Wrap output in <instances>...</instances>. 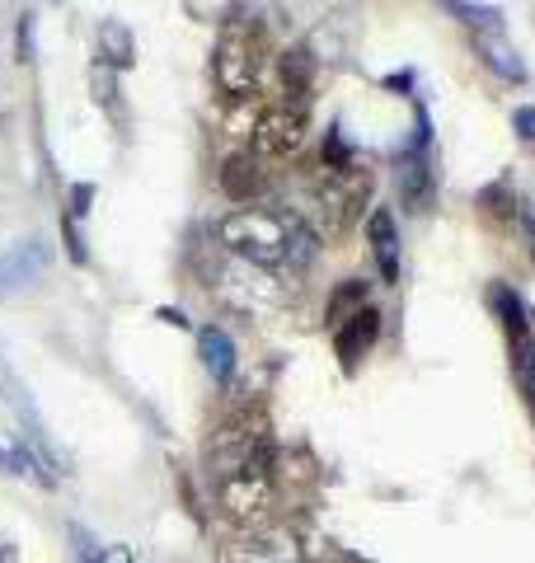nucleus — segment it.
<instances>
[{"instance_id":"nucleus-15","label":"nucleus","mask_w":535,"mask_h":563,"mask_svg":"<svg viewBox=\"0 0 535 563\" xmlns=\"http://www.w3.org/2000/svg\"><path fill=\"white\" fill-rule=\"evenodd\" d=\"M474 52H479V62H484L493 76H503V80H512V85L526 80V62L516 57V47L503 38V33H479Z\"/></svg>"},{"instance_id":"nucleus-3","label":"nucleus","mask_w":535,"mask_h":563,"mask_svg":"<svg viewBox=\"0 0 535 563\" xmlns=\"http://www.w3.org/2000/svg\"><path fill=\"white\" fill-rule=\"evenodd\" d=\"M211 493H217L221 517L230 526H240V531L273 526V512H277V474H273V465H249V470L226 474V479H211Z\"/></svg>"},{"instance_id":"nucleus-4","label":"nucleus","mask_w":535,"mask_h":563,"mask_svg":"<svg viewBox=\"0 0 535 563\" xmlns=\"http://www.w3.org/2000/svg\"><path fill=\"white\" fill-rule=\"evenodd\" d=\"M211 76H217L226 99H254L263 85V52H259L254 33L230 24L221 33L217 52H211Z\"/></svg>"},{"instance_id":"nucleus-20","label":"nucleus","mask_w":535,"mask_h":563,"mask_svg":"<svg viewBox=\"0 0 535 563\" xmlns=\"http://www.w3.org/2000/svg\"><path fill=\"white\" fill-rule=\"evenodd\" d=\"M362 306H367V282H362V277H348L343 287L329 296V310H325V314H329V324L338 329V324L348 320V314H357Z\"/></svg>"},{"instance_id":"nucleus-16","label":"nucleus","mask_w":535,"mask_h":563,"mask_svg":"<svg viewBox=\"0 0 535 563\" xmlns=\"http://www.w3.org/2000/svg\"><path fill=\"white\" fill-rule=\"evenodd\" d=\"M282 90H287V103H296V109H306V99H310V80H315V57H310V47H292V52H282Z\"/></svg>"},{"instance_id":"nucleus-19","label":"nucleus","mask_w":535,"mask_h":563,"mask_svg":"<svg viewBox=\"0 0 535 563\" xmlns=\"http://www.w3.org/2000/svg\"><path fill=\"white\" fill-rule=\"evenodd\" d=\"M512 376H516V390H522L526 409L535 418V333L531 329H512Z\"/></svg>"},{"instance_id":"nucleus-26","label":"nucleus","mask_w":535,"mask_h":563,"mask_svg":"<svg viewBox=\"0 0 535 563\" xmlns=\"http://www.w3.org/2000/svg\"><path fill=\"white\" fill-rule=\"evenodd\" d=\"M95 563H132V554L128 550H113L109 559H95Z\"/></svg>"},{"instance_id":"nucleus-10","label":"nucleus","mask_w":535,"mask_h":563,"mask_svg":"<svg viewBox=\"0 0 535 563\" xmlns=\"http://www.w3.org/2000/svg\"><path fill=\"white\" fill-rule=\"evenodd\" d=\"M376 339H381V310L376 306H362L357 314H348V320L334 329V352H338V362H343V372H357L367 352L376 347Z\"/></svg>"},{"instance_id":"nucleus-8","label":"nucleus","mask_w":535,"mask_h":563,"mask_svg":"<svg viewBox=\"0 0 535 563\" xmlns=\"http://www.w3.org/2000/svg\"><path fill=\"white\" fill-rule=\"evenodd\" d=\"M301 141H306V109H296V103H277L254 122L259 155H292Z\"/></svg>"},{"instance_id":"nucleus-23","label":"nucleus","mask_w":535,"mask_h":563,"mask_svg":"<svg viewBox=\"0 0 535 563\" xmlns=\"http://www.w3.org/2000/svg\"><path fill=\"white\" fill-rule=\"evenodd\" d=\"M89 202H95V184H76V188H70V217H85Z\"/></svg>"},{"instance_id":"nucleus-2","label":"nucleus","mask_w":535,"mask_h":563,"mask_svg":"<svg viewBox=\"0 0 535 563\" xmlns=\"http://www.w3.org/2000/svg\"><path fill=\"white\" fill-rule=\"evenodd\" d=\"M211 291H217L230 310L249 314V320H268V314H277L287 306V287L277 282V273L259 268V263H249V258H236V254H226L217 268H211Z\"/></svg>"},{"instance_id":"nucleus-5","label":"nucleus","mask_w":535,"mask_h":563,"mask_svg":"<svg viewBox=\"0 0 535 563\" xmlns=\"http://www.w3.org/2000/svg\"><path fill=\"white\" fill-rule=\"evenodd\" d=\"M371 198V174L367 169H325V179L315 184V211L329 231H348L362 217V207Z\"/></svg>"},{"instance_id":"nucleus-12","label":"nucleus","mask_w":535,"mask_h":563,"mask_svg":"<svg viewBox=\"0 0 535 563\" xmlns=\"http://www.w3.org/2000/svg\"><path fill=\"white\" fill-rule=\"evenodd\" d=\"M367 244H371V254H376V268L385 282H400V225L395 217H390L385 207L371 211V221H367Z\"/></svg>"},{"instance_id":"nucleus-14","label":"nucleus","mask_w":535,"mask_h":563,"mask_svg":"<svg viewBox=\"0 0 535 563\" xmlns=\"http://www.w3.org/2000/svg\"><path fill=\"white\" fill-rule=\"evenodd\" d=\"M263 169H259V161L254 155H230V161L221 165V188H226V198H236V202H254L259 192H263Z\"/></svg>"},{"instance_id":"nucleus-13","label":"nucleus","mask_w":535,"mask_h":563,"mask_svg":"<svg viewBox=\"0 0 535 563\" xmlns=\"http://www.w3.org/2000/svg\"><path fill=\"white\" fill-rule=\"evenodd\" d=\"M0 470L14 474V479H24V484H39V488L52 484V474H47V465H43V455L33 451L29 442H14V437H0Z\"/></svg>"},{"instance_id":"nucleus-18","label":"nucleus","mask_w":535,"mask_h":563,"mask_svg":"<svg viewBox=\"0 0 535 563\" xmlns=\"http://www.w3.org/2000/svg\"><path fill=\"white\" fill-rule=\"evenodd\" d=\"M132 62H137V38H132V29L122 24V20H103V24H99V66L128 70Z\"/></svg>"},{"instance_id":"nucleus-17","label":"nucleus","mask_w":535,"mask_h":563,"mask_svg":"<svg viewBox=\"0 0 535 563\" xmlns=\"http://www.w3.org/2000/svg\"><path fill=\"white\" fill-rule=\"evenodd\" d=\"M198 352H203V366L211 372V380H230L236 376V343H230V333L226 329H217V324H207L203 333H198Z\"/></svg>"},{"instance_id":"nucleus-24","label":"nucleus","mask_w":535,"mask_h":563,"mask_svg":"<svg viewBox=\"0 0 535 563\" xmlns=\"http://www.w3.org/2000/svg\"><path fill=\"white\" fill-rule=\"evenodd\" d=\"M512 128L522 132V141H535V109H516L512 113Z\"/></svg>"},{"instance_id":"nucleus-6","label":"nucleus","mask_w":535,"mask_h":563,"mask_svg":"<svg viewBox=\"0 0 535 563\" xmlns=\"http://www.w3.org/2000/svg\"><path fill=\"white\" fill-rule=\"evenodd\" d=\"M433 122H427V109H414V141L400 155V198L408 211H427L433 207Z\"/></svg>"},{"instance_id":"nucleus-21","label":"nucleus","mask_w":535,"mask_h":563,"mask_svg":"<svg viewBox=\"0 0 535 563\" xmlns=\"http://www.w3.org/2000/svg\"><path fill=\"white\" fill-rule=\"evenodd\" d=\"M451 14H460V24L470 29H484V33H498V24H503V14H498L493 5H470V0H441Z\"/></svg>"},{"instance_id":"nucleus-11","label":"nucleus","mask_w":535,"mask_h":563,"mask_svg":"<svg viewBox=\"0 0 535 563\" xmlns=\"http://www.w3.org/2000/svg\"><path fill=\"white\" fill-rule=\"evenodd\" d=\"M47 258H52V244H47L43 235H33V240H24V244H10V250L0 254V291L33 282V277L47 268Z\"/></svg>"},{"instance_id":"nucleus-22","label":"nucleus","mask_w":535,"mask_h":563,"mask_svg":"<svg viewBox=\"0 0 535 563\" xmlns=\"http://www.w3.org/2000/svg\"><path fill=\"white\" fill-rule=\"evenodd\" d=\"M14 57L33 66V14H20V47H14Z\"/></svg>"},{"instance_id":"nucleus-9","label":"nucleus","mask_w":535,"mask_h":563,"mask_svg":"<svg viewBox=\"0 0 535 563\" xmlns=\"http://www.w3.org/2000/svg\"><path fill=\"white\" fill-rule=\"evenodd\" d=\"M0 399H6V409L20 418V428H24V442L43 455V465H52V446H47V428H43V413L33 409V399L24 390V380L14 376V366L6 362V352H0Z\"/></svg>"},{"instance_id":"nucleus-25","label":"nucleus","mask_w":535,"mask_h":563,"mask_svg":"<svg viewBox=\"0 0 535 563\" xmlns=\"http://www.w3.org/2000/svg\"><path fill=\"white\" fill-rule=\"evenodd\" d=\"M62 231H66V244H70V258H76V263H85V250H80V235H76V225H70V221H62Z\"/></svg>"},{"instance_id":"nucleus-1","label":"nucleus","mask_w":535,"mask_h":563,"mask_svg":"<svg viewBox=\"0 0 535 563\" xmlns=\"http://www.w3.org/2000/svg\"><path fill=\"white\" fill-rule=\"evenodd\" d=\"M217 240L226 254L249 258L259 268H292L301 273L315 258V231L296 211H268V207H240L217 225Z\"/></svg>"},{"instance_id":"nucleus-7","label":"nucleus","mask_w":535,"mask_h":563,"mask_svg":"<svg viewBox=\"0 0 535 563\" xmlns=\"http://www.w3.org/2000/svg\"><path fill=\"white\" fill-rule=\"evenodd\" d=\"M221 563H306V544L292 526H259L221 544Z\"/></svg>"}]
</instances>
